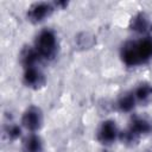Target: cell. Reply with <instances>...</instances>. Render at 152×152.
I'll use <instances>...</instances> for the list:
<instances>
[{"mask_svg":"<svg viewBox=\"0 0 152 152\" xmlns=\"http://www.w3.org/2000/svg\"><path fill=\"white\" fill-rule=\"evenodd\" d=\"M119 133L116 124L113 120H106L101 124L97 131V140L103 145H110L116 140Z\"/></svg>","mask_w":152,"mask_h":152,"instance_id":"obj_4","label":"cell"},{"mask_svg":"<svg viewBox=\"0 0 152 152\" xmlns=\"http://www.w3.org/2000/svg\"><path fill=\"white\" fill-rule=\"evenodd\" d=\"M23 81L26 87L32 88V89H39V88L44 87V84H45V76L36 66L27 68V69H25Z\"/></svg>","mask_w":152,"mask_h":152,"instance_id":"obj_6","label":"cell"},{"mask_svg":"<svg viewBox=\"0 0 152 152\" xmlns=\"http://www.w3.org/2000/svg\"><path fill=\"white\" fill-rule=\"evenodd\" d=\"M133 95L137 102H140L142 104L151 102L152 101V84L147 82H142L138 84V87L133 90Z\"/></svg>","mask_w":152,"mask_h":152,"instance_id":"obj_10","label":"cell"},{"mask_svg":"<svg viewBox=\"0 0 152 152\" xmlns=\"http://www.w3.org/2000/svg\"><path fill=\"white\" fill-rule=\"evenodd\" d=\"M23 152H43V141L37 134L27 135L23 141Z\"/></svg>","mask_w":152,"mask_h":152,"instance_id":"obj_11","label":"cell"},{"mask_svg":"<svg viewBox=\"0 0 152 152\" xmlns=\"http://www.w3.org/2000/svg\"><path fill=\"white\" fill-rule=\"evenodd\" d=\"M34 49L37 50L42 59H46V61L53 59L58 51L57 37L55 32L48 28L40 31L36 38Z\"/></svg>","mask_w":152,"mask_h":152,"instance_id":"obj_2","label":"cell"},{"mask_svg":"<svg viewBox=\"0 0 152 152\" xmlns=\"http://www.w3.org/2000/svg\"><path fill=\"white\" fill-rule=\"evenodd\" d=\"M150 152H152V148H151V150H150Z\"/></svg>","mask_w":152,"mask_h":152,"instance_id":"obj_15","label":"cell"},{"mask_svg":"<svg viewBox=\"0 0 152 152\" xmlns=\"http://www.w3.org/2000/svg\"><path fill=\"white\" fill-rule=\"evenodd\" d=\"M135 103H137V100H135V97L133 95V91L125 93L118 100V108L121 112L128 113V112L133 110V108L135 107Z\"/></svg>","mask_w":152,"mask_h":152,"instance_id":"obj_12","label":"cell"},{"mask_svg":"<svg viewBox=\"0 0 152 152\" xmlns=\"http://www.w3.org/2000/svg\"><path fill=\"white\" fill-rule=\"evenodd\" d=\"M40 56L37 52V50L34 49V46H25L21 52H20V62L21 64L25 66V69L27 68H33L36 66L37 62H39Z\"/></svg>","mask_w":152,"mask_h":152,"instance_id":"obj_9","label":"cell"},{"mask_svg":"<svg viewBox=\"0 0 152 152\" xmlns=\"http://www.w3.org/2000/svg\"><path fill=\"white\" fill-rule=\"evenodd\" d=\"M119 138L126 145H134V144L138 142V140H139L140 137H138L134 132H132L129 128H127L124 132H120L119 133Z\"/></svg>","mask_w":152,"mask_h":152,"instance_id":"obj_13","label":"cell"},{"mask_svg":"<svg viewBox=\"0 0 152 152\" xmlns=\"http://www.w3.org/2000/svg\"><path fill=\"white\" fill-rule=\"evenodd\" d=\"M52 12H53V6L51 4L36 2L27 11V19L33 24H38L45 20Z\"/></svg>","mask_w":152,"mask_h":152,"instance_id":"obj_5","label":"cell"},{"mask_svg":"<svg viewBox=\"0 0 152 152\" xmlns=\"http://www.w3.org/2000/svg\"><path fill=\"white\" fill-rule=\"evenodd\" d=\"M129 27L138 33H148L152 31V23L145 13H137L129 21Z\"/></svg>","mask_w":152,"mask_h":152,"instance_id":"obj_7","label":"cell"},{"mask_svg":"<svg viewBox=\"0 0 152 152\" xmlns=\"http://www.w3.org/2000/svg\"><path fill=\"white\" fill-rule=\"evenodd\" d=\"M21 124H23V126L26 129H28L31 132L38 131L42 127V124H43V114H42V110L38 107H36V106H30L23 113Z\"/></svg>","mask_w":152,"mask_h":152,"instance_id":"obj_3","label":"cell"},{"mask_svg":"<svg viewBox=\"0 0 152 152\" xmlns=\"http://www.w3.org/2000/svg\"><path fill=\"white\" fill-rule=\"evenodd\" d=\"M128 128L132 132H134L138 137H141V135H145V134H148L152 132V121H150L148 119H146L144 116L135 115L131 119Z\"/></svg>","mask_w":152,"mask_h":152,"instance_id":"obj_8","label":"cell"},{"mask_svg":"<svg viewBox=\"0 0 152 152\" xmlns=\"http://www.w3.org/2000/svg\"><path fill=\"white\" fill-rule=\"evenodd\" d=\"M5 133H6V137L10 139V140H15L20 137L21 134V129L18 125H8L5 129Z\"/></svg>","mask_w":152,"mask_h":152,"instance_id":"obj_14","label":"cell"},{"mask_svg":"<svg viewBox=\"0 0 152 152\" xmlns=\"http://www.w3.org/2000/svg\"><path fill=\"white\" fill-rule=\"evenodd\" d=\"M120 56L127 66H135L148 62L152 58V38L131 40L122 45Z\"/></svg>","mask_w":152,"mask_h":152,"instance_id":"obj_1","label":"cell"}]
</instances>
